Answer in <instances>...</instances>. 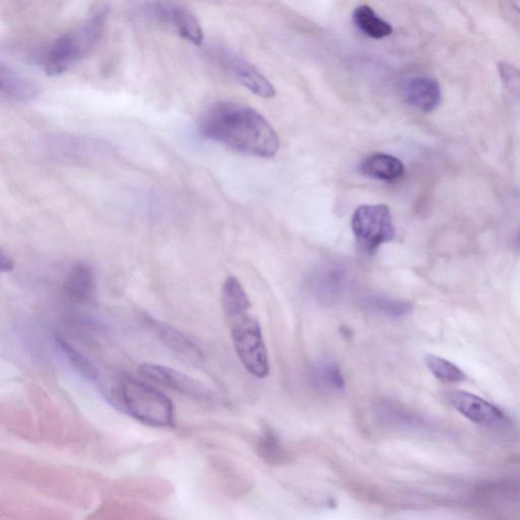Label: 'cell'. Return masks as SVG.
Returning a JSON list of instances; mask_svg holds the SVG:
<instances>
[{"mask_svg":"<svg viewBox=\"0 0 520 520\" xmlns=\"http://www.w3.org/2000/svg\"><path fill=\"white\" fill-rule=\"evenodd\" d=\"M518 243H519V245H520V232H519V234H518Z\"/></svg>","mask_w":520,"mask_h":520,"instance_id":"25","label":"cell"},{"mask_svg":"<svg viewBox=\"0 0 520 520\" xmlns=\"http://www.w3.org/2000/svg\"><path fill=\"white\" fill-rule=\"evenodd\" d=\"M222 305L228 320L249 313L251 308L249 298L234 277L228 278L223 285Z\"/></svg>","mask_w":520,"mask_h":520,"instance_id":"17","label":"cell"},{"mask_svg":"<svg viewBox=\"0 0 520 520\" xmlns=\"http://www.w3.org/2000/svg\"><path fill=\"white\" fill-rule=\"evenodd\" d=\"M147 16L172 27L178 35L194 45L204 42V31L197 16L188 8L174 3H151L143 8Z\"/></svg>","mask_w":520,"mask_h":520,"instance_id":"6","label":"cell"},{"mask_svg":"<svg viewBox=\"0 0 520 520\" xmlns=\"http://www.w3.org/2000/svg\"><path fill=\"white\" fill-rule=\"evenodd\" d=\"M362 304L390 317H402L414 309L411 302L384 296H369L362 301Z\"/></svg>","mask_w":520,"mask_h":520,"instance_id":"19","label":"cell"},{"mask_svg":"<svg viewBox=\"0 0 520 520\" xmlns=\"http://www.w3.org/2000/svg\"><path fill=\"white\" fill-rule=\"evenodd\" d=\"M142 322L162 344L180 358L189 362H201L204 360V353L200 348L180 331L171 327V325L148 314L142 316Z\"/></svg>","mask_w":520,"mask_h":520,"instance_id":"10","label":"cell"},{"mask_svg":"<svg viewBox=\"0 0 520 520\" xmlns=\"http://www.w3.org/2000/svg\"><path fill=\"white\" fill-rule=\"evenodd\" d=\"M426 365L431 373L445 383H459L466 379V374L457 365L435 355H427Z\"/></svg>","mask_w":520,"mask_h":520,"instance_id":"21","label":"cell"},{"mask_svg":"<svg viewBox=\"0 0 520 520\" xmlns=\"http://www.w3.org/2000/svg\"><path fill=\"white\" fill-rule=\"evenodd\" d=\"M353 21L364 35L372 39H383L392 35L394 32L392 25L381 19L374 10L367 5L356 8L353 13Z\"/></svg>","mask_w":520,"mask_h":520,"instance_id":"16","label":"cell"},{"mask_svg":"<svg viewBox=\"0 0 520 520\" xmlns=\"http://www.w3.org/2000/svg\"><path fill=\"white\" fill-rule=\"evenodd\" d=\"M201 133L208 140L238 153L272 158L280 140L268 120L253 108L235 103L214 104L201 121Z\"/></svg>","mask_w":520,"mask_h":520,"instance_id":"1","label":"cell"},{"mask_svg":"<svg viewBox=\"0 0 520 520\" xmlns=\"http://www.w3.org/2000/svg\"><path fill=\"white\" fill-rule=\"evenodd\" d=\"M498 72L507 91L520 99V70L515 65L502 61L498 64Z\"/></svg>","mask_w":520,"mask_h":520,"instance_id":"22","label":"cell"},{"mask_svg":"<svg viewBox=\"0 0 520 520\" xmlns=\"http://www.w3.org/2000/svg\"><path fill=\"white\" fill-rule=\"evenodd\" d=\"M65 297L78 304L90 303L96 294V276L92 266L85 262L75 264L65 277Z\"/></svg>","mask_w":520,"mask_h":520,"instance_id":"12","label":"cell"},{"mask_svg":"<svg viewBox=\"0 0 520 520\" xmlns=\"http://www.w3.org/2000/svg\"><path fill=\"white\" fill-rule=\"evenodd\" d=\"M348 273L339 265H328L316 270L308 282L309 291L319 302L334 304L344 295Z\"/></svg>","mask_w":520,"mask_h":520,"instance_id":"11","label":"cell"},{"mask_svg":"<svg viewBox=\"0 0 520 520\" xmlns=\"http://www.w3.org/2000/svg\"><path fill=\"white\" fill-rule=\"evenodd\" d=\"M217 55L223 67L250 92L264 99L276 96L275 87L245 58L224 48L220 49Z\"/></svg>","mask_w":520,"mask_h":520,"instance_id":"8","label":"cell"},{"mask_svg":"<svg viewBox=\"0 0 520 520\" xmlns=\"http://www.w3.org/2000/svg\"><path fill=\"white\" fill-rule=\"evenodd\" d=\"M117 404L129 416L154 427L174 425L172 401L159 389L134 377L123 376L117 385Z\"/></svg>","mask_w":520,"mask_h":520,"instance_id":"3","label":"cell"},{"mask_svg":"<svg viewBox=\"0 0 520 520\" xmlns=\"http://www.w3.org/2000/svg\"><path fill=\"white\" fill-rule=\"evenodd\" d=\"M15 269V263L13 258L3 249L0 252V270L3 273H11Z\"/></svg>","mask_w":520,"mask_h":520,"instance_id":"23","label":"cell"},{"mask_svg":"<svg viewBox=\"0 0 520 520\" xmlns=\"http://www.w3.org/2000/svg\"><path fill=\"white\" fill-rule=\"evenodd\" d=\"M352 229L358 246L367 254L375 253L396 235L392 214L385 205L359 207L352 218Z\"/></svg>","mask_w":520,"mask_h":520,"instance_id":"5","label":"cell"},{"mask_svg":"<svg viewBox=\"0 0 520 520\" xmlns=\"http://www.w3.org/2000/svg\"><path fill=\"white\" fill-rule=\"evenodd\" d=\"M109 12L108 6L99 7L81 24L54 39L43 56L46 74L60 76L85 59L101 40Z\"/></svg>","mask_w":520,"mask_h":520,"instance_id":"2","label":"cell"},{"mask_svg":"<svg viewBox=\"0 0 520 520\" xmlns=\"http://www.w3.org/2000/svg\"><path fill=\"white\" fill-rule=\"evenodd\" d=\"M0 91L3 97L16 103H29L40 94L39 87L30 79L2 63L0 65Z\"/></svg>","mask_w":520,"mask_h":520,"instance_id":"14","label":"cell"},{"mask_svg":"<svg viewBox=\"0 0 520 520\" xmlns=\"http://www.w3.org/2000/svg\"><path fill=\"white\" fill-rule=\"evenodd\" d=\"M405 98L409 105L423 113L435 111L442 99L441 87L431 77H416L405 86Z\"/></svg>","mask_w":520,"mask_h":520,"instance_id":"13","label":"cell"},{"mask_svg":"<svg viewBox=\"0 0 520 520\" xmlns=\"http://www.w3.org/2000/svg\"><path fill=\"white\" fill-rule=\"evenodd\" d=\"M360 172L371 179L394 182L405 174L403 162L388 154H373L365 158L359 166Z\"/></svg>","mask_w":520,"mask_h":520,"instance_id":"15","label":"cell"},{"mask_svg":"<svg viewBox=\"0 0 520 520\" xmlns=\"http://www.w3.org/2000/svg\"><path fill=\"white\" fill-rule=\"evenodd\" d=\"M513 10L520 14V2L511 3Z\"/></svg>","mask_w":520,"mask_h":520,"instance_id":"24","label":"cell"},{"mask_svg":"<svg viewBox=\"0 0 520 520\" xmlns=\"http://www.w3.org/2000/svg\"><path fill=\"white\" fill-rule=\"evenodd\" d=\"M146 379L193 398L207 399L209 389L198 380L166 366L144 364L139 369Z\"/></svg>","mask_w":520,"mask_h":520,"instance_id":"9","label":"cell"},{"mask_svg":"<svg viewBox=\"0 0 520 520\" xmlns=\"http://www.w3.org/2000/svg\"><path fill=\"white\" fill-rule=\"evenodd\" d=\"M448 405L473 423L487 428H503L509 423L505 413L484 399L463 392L452 390L446 394Z\"/></svg>","mask_w":520,"mask_h":520,"instance_id":"7","label":"cell"},{"mask_svg":"<svg viewBox=\"0 0 520 520\" xmlns=\"http://www.w3.org/2000/svg\"><path fill=\"white\" fill-rule=\"evenodd\" d=\"M236 353L245 368L258 378L269 375L270 365L262 329L248 313L228 320Z\"/></svg>","mask_w":520,"mask_h":520,"instance_id":"4","label":"cell"},{"mask_svg":"<svg viewBox=\"0 0 520 520\" xmlns=\"http://www.w3.org/2000/svg\"><path fill=\"white\" fill-rule=\"evenodd\" d=\"M56 344L61 352L68 357L71 364L86 378L91 381H99L100 373L97 367L83 354H81L67 340L57 337Z\"/></svg>","mask_w":520,"mask_h":520,"instance_id":"20","label":"cell"},{"mask_svg":"<svg viewBox=\"0 0 520 520\" xmlns=\"http://www.w3.org/2000/svg\"><path fill=\"white\" fill-rule=\"evenodd\" d=\"M314 386L327 392H342L346 387L345 377L334 362H320L311 371Z\"/></svg>","mask_w":520,"mask_h":520,"instance_id":"18","label":"cell"}]
</instances>
